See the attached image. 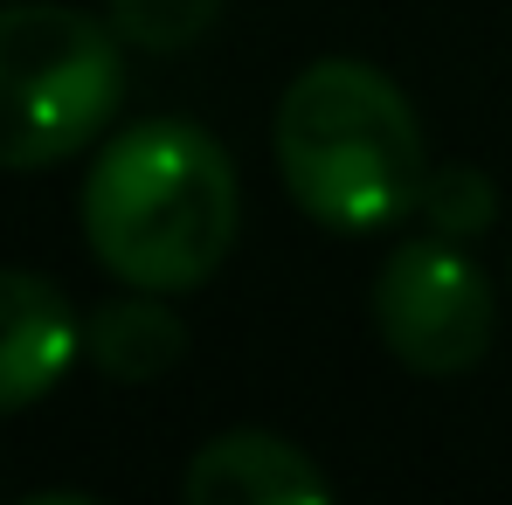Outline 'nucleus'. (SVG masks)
Masks as SVG:
<instances>
[{"label": "nucleus", "mask_w": 512, "mask_h": 505, "mask_svg": "<svg viewBox=\"0 0 512 505\" xmlns=\"http://www.w3.org/2000/svg\"><path fill=\"white\" fill-rule=\"evenodd\" d=\"M180 492H187V505H319L333 485L291 436L222 429L194 450Z\"/></svg>", "instance_id": "nucleus-6"}, {"label": "nucleus", "mask_w": 512, "mask_h": 505, "mask_svg": "<svg viewBox=\"0 0 512 505\" xmlns=\"http://www.w3.org/2000/svg\"><path fill=\"white\" fill-rule=\"evenodd\" d=\"M416 215H423L436 236L471 243V236H485V229H492V215H499V187H492V173L471 167V160H457V167H429Z\"/></svg>", "instance_id": "nucleus-8"}, {"label": "nucleus", "mask_w": 512, "mask_h": 505, "mask_svg": "<svg viewBox=\"0 0 512 505\" xmlns=\"http://www.w3.org/2000/svg\"><path fill=\"white\" fill-rule=\"evenodd\" d=\"M277 173L333 236H381L416 215L429 146L416 104L360 56H319L277 97Z\"/></svg>", "instance_id": "nucleus-2"}, {"label": "nucleus", "mask_w": 512, "mask_h": 505, "mask_svg": "<svg viewBox=\"0 0 512 505\" xmlns=\"http://www.w3.org/2000/svg\"><path fill=\"white\" fill-rule=\"evenodd\" d=\"M84 353L97 374H111V381H125V388H146V381H160L173 360L187 353V326L167 312V291H125V298H111V305H97L84 326Z\"/></svg>", "instance_id": "nucleus-7"}, {"label": "nucleus", "mask_w": 512, "mask_h": 505, "mask_svg": "<svg viewBox=\"0 0 512 505\" xmlns=\"http://www.w3.org/2000/svg\"><path fill=\"white\" fill-rule=\"evenodd\" d=\"M374 326L381 346L416 374H464L492 353L499 298L492 277L464 256L457 236H409L381 263L374 284Z\"/></svg>", "instance_id": "nucleus-4"}, {"label": "nucleus", "mask_w": 512, "mask_h": 505, "mask_svg": "<svg viewBox=\"0 0 512 505\" xmlns=\"http://www.w3.org/2000/svg\"><path fill=\"white\" fill-rule=\"evenodd\" d=\"M84 353V326L56 277L42 270H0V416L35 409L70 360Z\"/></svg>", "instance_id": "nucleus-5"}, {"label": "nucleus", "mask_w": 512, "mask_h": 505, "mask_svg": "<svg viewBox=\"0 0 512 505\" xmlns=\"http://www.w3.org/2000/svg\"><path fill=\"white\" fill-rule=\"evenodd\" d=\"M84 243L90 256L139 291H201L229 250H236V167L229 153L187 125V118H146L125 125L84 173Z\"/></svg>", "instance_id": "nucleus-1"}, {"label": "nucleus", "mask_w": 512, "mask_h": 505, "mask_svg": "<svg viewBox=\"0 0 512 505\" xmlns=\"http://www.w3.org/2000/svg\"><path fill=\"white\" fill-rule=\"evenodd\" d=\"M118 28L56 0L0 7V173H35L84 153L118 118Z\"/></svg>", "instance_id": "nucleus-3"}, {"label": "nucleus", "mask_w": 512, "mask_h": 505, "mask_svg": "<svg viewBox=\"0 0 512 505\" xmlns=\"http://www.w3.org/2000/svg\"><path fill=\"white\" fill-rule=\"evenodd\" d=\"M222 0H111V28L118 42L146 49V56H173L187 42H201L215 28Z\"/></svg>", "instance_id": "nucleus-9"}]
</instances>
